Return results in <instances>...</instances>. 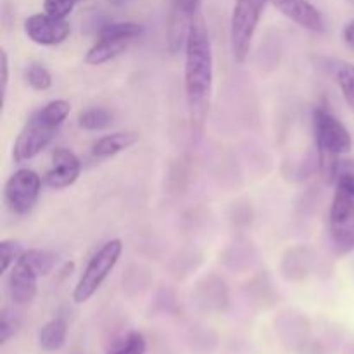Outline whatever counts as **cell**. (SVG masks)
Instances as JSON below:
<instances>
[{
  "label": "cell",
  "mask_w": 354,
  "mask_h": 354,
  "mask_svg": "<svg viewBox=\"0 0 354 354\" xmlns=\"http://www.w3.org/2000/svg\"><path fill=\"white\" fill-rule=\"evenodd\" d=\"M145 351H147V342L144 335L140 332H130L114 342L107 349V354H145Z\"/></svg>",
  "instance_id": "cell-18"
},
{
  "label": "cell",
  "mask_w": 354,
  "mask_h": 354,
  "mask_svg": "<svg viewBox=\"0 0 354 354\" xmlns=\"http://www.w3.org/2000/svg\"><path fill=\"white\" fill-rule=\"evenodd\" d=\"M26 82L37 92H45V90H48L52 86V75L44 64L33 62L26 69Z\"/></svg>",
  "instance_id": "cell-20"
},
{
  "label": "cell",
  "mask_w": 354,
  "mask_h": 354,
  "mask_svg": "<svg viewBox=\"0 0 354 354\" xmlns=\"http://www.w3.org/2000/svg\"><path fill=\"white\" fill-rule=\"evenodd\" d=\"M82 173V161L73 151L66 147H57L52 152V165L45 173V183L47 187L55 190L68 189Z\"/></svg>",
  "instance_id": "cell-11"
},
{
  "label": "cell",
  "mask_w": 354,
  "mask_h": 354,
  "mask_svg": "<svg viewBox=\"0 0 354 354\" xmlns=\"http://www.w3.org/2000/svg\"><path fill=\"white\" fill-rule=\"evenodd\" d=\"M137 142H138V135L133 133V131H116V133L106 135V137L93 142L92 154L93 158H99V159L113 158V156L133 147Z\"/></svg>",
  "instance_id": "cell-14"
},
{
  "label": "cell",
  "mask_w": 354,
  "mask_h": 354,
  "mask_svg": "<svg viewBox=\"0 0 354 354\" xmlns=\"http://www.w3.org/2000/svg\"><path fill=\"white\" fill-rule=\"evenodd\" d=\"M71 113V104L64 99L50 100L44 107L31 114L17 135L12 147V158L16 162H26L37 158L55 137L66 118Z\"/></svg>",
  "instance_id": "cell-2"
},
{
  "label": "cell",
  "mask_w": 354,
  "mask_h": 354,
  "mask_svg": "<svg viewBox=\"0 0 354 354\" xmlns=\"http://www.w3.org/2000/svg\"><path fill=\"white\" fill-rule=\"evenodd\" d=\"M24 249L17 241H2L0 242V270L2 273L9 272L10 266L17 263V259L23 256Z\"/></svg>",
  "instance_id": "cell-21"
},
{
  "label": "cell",
  "mask_w": 354,
  "mask_h": 354,
  "mask_svg": "<svg viewBox=\"0 0 354 354\" xmlns=\"http://www.w3.org/2000/svg\"><path fill=\"white\" fill-rule=\"evenodd\" d=\"M38 292V275L28 263L17 259L9 275L10 299L17 306H28L33 303Z\"/></svg>",
  "instance_id": "cell-13"
},
{
  "label": "cell",
  "mask_w": 354,
  "mask_h": 354,
  "mask_svg": "<svg viewBox=\"0 0 354 354\" xmlns=\"http://www.w3.org/2000/svg\"><path fill=\"white\" fill-rule=\"evenodd\" d=\"M286 17L313 33H324L325 19L320 10L308 0H268Z\"/></svg>",
  "instance_id": "cell-12"
},
{
  "label": "cell",
  "mask_w": 354,
  "mask_h": 354,
  "mask_svg": "<svg viewBox=\"0 0 354 354\" xmlns=\"http://www.w3.org/2000/svg\"><path fill=\"white\" fill-rule=\"evenodd\" d=\"M144 33V28L131 21L124 23H109L99 31L97 40L88 48L85 62L90 66H100L113 61L114 57L123 54L133 40Z\"/></svg>",
  "instance_id": "cell-6"
},
{
  "label": "cell",
  "mask_w": 354,
  "mask_h": 354,
  "mask_svg": "<svg viewBox=\"0 0 354 354\" xmlns=\"http://www.w3.org/2000/svg\"><path fill=\"white\" fill-rule=\"evenodd\" d=\"M328 235L335 254L354 251V197L341 189L335 190L328 211Z\"/></svg>",
  "instance_id": "cell-7"
},
{
  "label": "cell",
  "mask_w": 354,
  "mask_h": 354,
  "mask_svg": "<svg viewBox=\"0 0 354 354\" xmlns=\"http://www.w3.org/2000/svg\"><path fill=\"white\" fill-rule=\"evenodd\" d=\"M335 185L354 197V161L353 159H341L335 173Z\"/></svg>",
  "instance_id": "cell-22"
},
{
  "label": "cell",
  "mask_w": 354,
  "mask_h": 354,
  "mask_svg": "<svg viewBox=\"0 0 354 354\" xmlns=\"http://www.w3.org/2000/svg\"><path fill=\"white\" fill-rule=\"evenodd\" d=\"M19 325L21 322L16 315L3 311L2 318H0V344H6L10 337H14L19 330Z\"/></svg>",
  "instance_id": "cell-24"
},
{
  "label": "cell",
  "mask_w": 354,
  "mask_h": 354,
  "mask_svg": "<svg viewBox=\"0 0 354 354\" xmlns=\"http://www.w3.org/2000/svg\"><path fill=\"white\" fill-rule=\"evenodd\" d=\"M111 123H113V114L104 107H92L83 111L78 116V127L86 131H100L111 127Z\"/></svg>",
  "instance_id": "cell-17"
},
{
  "label": "cell",
  "mask_w": 354,
  "mask_h": 354,
  "mask_svg": "<svg viewBox=\"0 0 354 354\" xmlns=\"http://www.w3.org/2000/svg\"><path fill=\"white\" fill-rule=\"evenodd\" d=\"M342 38H344L346 45H348L349 48H353V50H354V21L346 24L344 31H342Z\"/></svg>",
  "instance_id": "cell-26"
},
{
  "label": "cell",
  "mask_w": 354,
  "mask_h": 354,
  "mask_svg": "<svg viewBox=\"0 0 354 354\" xmlns=\"http://www.w3.org/2000/svg\"><path fill=\"white\" fill-rule=\"evenodd\" d=\"M41 192V178L30 168H21L6 183V203L14 214H28Z\"/></svg>",
  "instance_id": "cell-8"
},
{
  "label": "cell",
  "mask_w": 354,
  "mask_h": 354,
  "mask_svg": "<svg viewBox=\"0 0 354 354\" xmlns=\"http://www.w3.org/2000/svg\"><path fill=\"white\" fill-rule=\"evenodd\" d=\"M313 130L322 175L325 182L334 183L341 156L348 154L353 147L351 133L325 107H317L313 111Z\"/></svg>",
  "instance_id": "cell-3"
},
{
  "label": "cell",
  "mask_w": 354,
  "mask_h": 354,
  "mask_svg": "<svg viewBox=\"0 0 354 354\" xmlns=\"http://www.w3.org/2000/svg\"><path fill=\"white\" fill-rule=\"evenodd\" d=\"M185 95L190 118L196 124H203L209 106L213 88V48L209 31L203 14H197L190 24L185 41Z\"/></svg>",
  "instance_id": "cell-1"
},
{
  "label": "cell",
  "mask_w": 354,
  "mask_h": 354,
  "mask_svg": "<svg viewBox=\"0 0 354 354\" xmlns=\"http://www.w3.org/2000/svg\"><path fill=\"white\" fill-rule=\"evenodd\" d=\"M334 76L339 88H341L342 97L348 102V106L354 111V64L341 62V64L335 66Z\"/></svg>",
  "instance_id": "cell-19"
},
{
  "label": "cell",
  "mask_w": 354,
  "mask_h": 354,
  "mask_svg": "<svg viewBox=\"0 0 354 354\" xmlns=\"http://www.w3.org/2000/svg\"><path fill=\"white\" fill-rule=\"evenodd\" d=\"M66 337H68L66 320L64 318H54L41 327L40 334H38V344L44 351L55 353L66 344Z\"/></svg>",
  "instance_id": "cell-15"
},
{
  "label": "cell",
  "mask_w": 354,
  "mask_h": 354,
  "mask_svg": "<svg viewBox=\"0 0 354 354\" xmlns=\"http://www.w3.org/2000/svg\"><path fill=\"white\" fill-rule=\"evenodd\" d=\"M268 0H235L230 19L232 54L239 64H244L251 52L258 24Z\"/></svg>",
  "instance_id": "cell-5"
},
{
  "label": "cell",
  "mask_w": 354,
  "mask_h": 354,
  "mask_svg": "<svg viewBox=\"0 0 354 354\" xmlns=\"http://www.w3.org/2000/svg\"><path fill=\"white\" fill-rule=\"evenodd\" d=\"M24 33L31 41L44 47H54L62 44L71 33V26L66 19L48 16L47 12L31 14L24 21Z\"/></svg>",
  "instance_id": "cell-9"
},
{
  "label": "cell",
  "mask_w": 354,
  "mask_h": 354,
  "mask_svg": "<svg viewBox=\"0 0 354 354\" xmlns=\"http://www.w3.org/2000/svg\"><path fill=\"white\" fill-rule=\"evenodd\" d=\"M7 85H9V57H7V52L2 48L0 50V92H2L3 102H6Z\"/></svg>",
  "instance_id": "cell-25"
},
{
  "label": "cell",
  "mask_w": 354,
  "mask_h": 354,
  "mask_svg": "<svg viewBox=\"0 0 354 354\" xmlns=\"http://www.w3.org/2000/svg\"><path fill=\"white\" fill-rule=\"evenodd\" d=\"M19 259L28 263L37 272L38 277H47L57 263V256L50 251H44V249H28Z\"/></svg>",
  "instance_id": "cell-16"
},
{
  "label": "cell",
  "mask_w": 354,
  "mask_h": 354,
  "mask_svg": "<svg viewBox=\"0 0 354 354\" xmlns=\"http://www.w3.org/2000/svg\"><path fill=\"white\" fill-rule=\"evenodd\" d=\"M78 2L80 0H44V12L57 19H66Z\"/></svg>",
  "instance_id": "cell-23"
},
{
  "label": "cell",
  "mask_w": 354,
  "mask_h": 354,
  "mask_svg": "<svg viewBox=\"0 0 354 354\" xmlns=\"http://www.w3.org/2000/svg\"><path fill=\"white\" fill-rule=\"evenodd\" d=\"M121 254H123V242L120 239H113V241H107L92 256V259L86 263L85 270L80 275L75 290H73L75 304H83L95 296L97 290L100 289V286L106 282V279L111 275L114 266L118 265Z\"/></svg>",
  "instance_id": "cell-4"
},
{
  "label": "cell",
  "mask_w": 354,
  "mask_h": 354,
  "mask_svg": "<svg viewBox=\"0 0 354 354\" xmlns=\"http://www.w3.org/2000/svg\"><path fill=\"white\" fill-rule=\"evenodd\" d=\"M201 2L203 0H173L171 10L168 19V48L171 54H176L182 47H185L187 35L190 24L201 14Z\"/></svg>",
  "instance_id": "cell-10"
}]
</instances>
